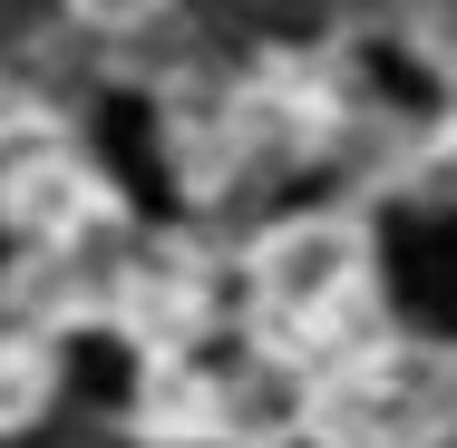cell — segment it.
<instances>
[{
	"label": "cell",
	"mask_w": 457,
	"mask_h": 448,
	"mask_svg": "<svg viewBox=\"0 0 457 448\" xmlns=\"http://www.w3.org/2000/svg\"><path fill=\"white\" fill-rule=\"evenodd\" d=\"M351 273H361V244L341 234V224H292L273 254H263V283H273V302L282 312H331L341 292H351Z\"/></svg>",
	"instance_id": "6da1fadb"
}]
</instances>
